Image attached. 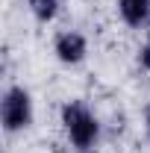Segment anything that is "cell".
Segmentation results:
<instances>
[{
	"label": "cell",
	"instance_id": "cell-1",
	"mask_svg": "<svg viewBox=\"0 0 150 153\" xmlns=\"http://www.w3.org/2000/svg\"><path fill=\"white\" fill-rule=\"evenodd\" d=\"M59 124H62L65 141L71 144L74 153H94L103 141V124L82 97H71L62 103Z\"/></svg>",
	"mask_w": 150,
	"mask_h": 153
},
{
	"label": "cell",
	"instance_id": "cell-4",
	"mask_svg": "<svg viewBox=\"0 0 150 153\" xmlns=\"http://www.w3.org/2000/svg\"><path fill=\"white\" fill-rule=\"evenodd\" d=\"M115 9L127 30H147L150 27V0H118Z\"/></svg>",
	"mask_w": 150,
	"mask_h": 153
},
{
	"label": "cell",
	"instance_id": "cell-5",
	"mask_svg": "<svg viewBox=\"0 0 150 153\" xmlns=\"http://www.w3.org/2000/svg\"><path fill=\"white\" fill-rule=\"evenodd\" d=\"M27 6H30V15L38 24H50V21H56L62 0H27Z\"/></svg>",
	"mask_w": 150,
	"mask_h": 153
},
{
	"label": "cell",
	"instance_id": "cell-6",
	"mask_svg": "<svg viewBox=\"0 0 150 153\" xmlns=\"http://www.w3.org/2000/svg\"><path fill=\"white\" fill-rule=\"evenodd\" d=\"M135 62H138L141 71L150 74V30H147V36H144V41H141V47H138V53H135Z\"/></svg>",
	"mask_w": 150,
	"mask_h": 153
},
{
	"label": "cell",
	"instance_id": "cell-7",
	"mask_svg": "<svg viewBox=\"0 0 150 153\" xmlns=\"http://www.w3.org/2000/svg\"><path fill=\"white\" fill-rule=\"evenodd\" d=\"M144 135H147V141H150V106L144 109Z\"/></svg>",
	"mask_w": 150,
	"mask_h": 153
},
{
	"label": "cell",
	"instance_id": "cell-3",
	"mask_svg": "<svg viewBox=\"0 0 150 153\" xmlns=\"http://www.w3.org/2000/svg\"><path fill=\"white\" fill-rule=\"evenodd\" d=\"M53 56L65 68H76L88 59V38L79 30H59L53 36Z\"/></svg>",
	"mask_w": 150,
	"mask_h": 153
},
{
	"label": "cell",
	"instance_id": "cell-2",
	"mask_svg": "<svg viewBox=\"0 0 150 153\" xmlns=\"http://www.w3.org/2000/svg\"><path fill=\"white\" fill-rule=\"evenodd\" d=\"M36 121V100L30 94L27 85L12 82L3 88L0 94V124H3V133L6 135H18L27 133Z\"/></svg>",
	"mask_w": 150,
	"mask_h": 153
}]
</instances>
